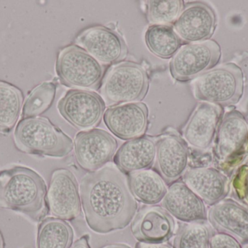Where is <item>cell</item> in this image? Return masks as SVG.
<instances>
[{"mask_svg":"<svg viewBox=\"0 0 248 248\" xmlns=\"http://www.w3.org/2000/svg\"><path fill=\"white\" fill-rule=\"evenodd\" d=\"M81 205L87 225L97 234H108L129 225L137 213V200L125 173L109 165L89 173L80 183Z\"/></svg>","mask_w":248,"mask_h":248,"instance_id":"1","label":"cell"},{"mask_svg":"<svg viewBox=\"0 0 248 248\" xmlns=\"http://www.w3.org/2000/svg\"><path fill=\"white\" fill-rule=\"evenodd\" d=\"M46 201L49 211L55 218L70 221L80 216L82 205L79 186L72 172L61 168L52 173Z\"/></svg>","mask_w":248,"mask_h":248,"instance_id":"10","label":"cell"},{"mask_svg":"<svg viewBox=\"0 0 248 248\" xmlns=\"http://www.w3.org/2000/svg\"><path fill=\"white\" fill-rule=\"evenodd\" d=\"M135 248H173V247L167 243L149 244V243H138L136 245Z\"/></svg>","mask_w":248,"mask_h":248,"instance_id":"31","label":"cell"},{"mask_svg":"<svg viewBox=\"0 0 248 248\" xmlns=\"http://www.w3.org/2000/svg\"><path fill=\"white\" fill-rule=\"evenodd\" d=\"M243 248H248V243H247V244H245L244 246H243Z\"/></svg>","mask_w":248,"mask_h":248,"instance_id":"35","label":"cell"},{"mask_svg":"<svg viewBox=\"0 0 248 248\" xmlns=\"http://www.w3.org/2000/svg\"><path fill=\"white\" fill-rule=\"evenodd\" d=\"M216 137V157L224 163L240 151L247 141V119L238 111L227 112L218 125Z\"/></svg>","mask_w":248,"mask_h":248,"instance_id":"20","label":"cell"},{"mask_svg":"<svg viewBox=\"0 0 248 248\" xmlns=\"http://www.w3.org/2000/svg\"><path fill=\"white\" fill-rule=\"evenodd\" d=\"M148 107L140 102L111 106L103 115L109 131L125 141L142 136L148 126Z\"/></svg>","mask_w":248,"mask_h":248,"instance_id":"16","label":"cell"},{"mask_svg":"<svg viewBox=\"0 0 248 248\" xmlns=\"http://www.w3.org/2000/svg\"><path fill=\"white\" fill-rule=\"evenodd\" d=\"M221 47L214 40L189 43L182 46L170 61L172 77L179 82L198 78L214 68L221 59Z\"/></svg>","mask_w":248,"mask_h":248,"instance_id":"7","label":"cell"},{"mask_svg":"<svg viewBox=\"0 0 248 248\" xmlns=\"http://www.w3.org/2000/svg\"><path fill=\"white\" fill-rule=\"evenodd\" d=\"M103 248H131L129 246L125 244H122V243H115V244H110L108 246H105Z\"/></svg>","mask_w":248,"mask_h":248,"instance_id":"32","label":"cell"},{"mask_svg":"<svg viewBox=\"0 0 248 248\" xmlns=\"http://www.w3.org/2000/svg\"><path fill=\"white\" fill-rule=\"evenodd\" d=\"M117 147V141L111 134L94 128L77 134L74 155L81 168L93 173L104 167L114 157Z\"/></svg>","mask_w":248,"mask_h":248,"instance_id":"9","label":"cell"},{"mask_svg":"<svg viewBox=\"0 0 248 248\" xmlns=\"http://www.w3.org/2000/svg\"><path fill=\"white\" fill-rule=\"evenodd\" d=\"M75 42L97 61L106 65L123 61L128 54L123 36L106 26H93L86 29L76 38Z\"/></svg>","mask_w":248,"mask_h":248,"instance_id":"12","label":"cell"},{"mask_svg":"<svg viewBox=\"0 0 248 248\" xmlns=\"http://www.w3.org/2000/svg\"><path fill=\"white\" fill-rule=\"evenodd\" d=\"M208 220L218 232L232 236L242 245L248 243V210L236 201L224 199L211 206Z\"/></svg>","mask_w":248,"mask_h":248,"instance_id":"18","label":"cell"},{"mask_svg":"<svg viewBox=\"0 0 248 248\" xmlns=\"http://www.w3.org/2000/svg\"><path fill=\"white\" fill-rule=\"evenodd\" d=\"M46 193L45 181L31 169L15 166L0 172V208L41 221L49 211Z\"/></svg>","mask_w":248,"mask_h":248,"instance_id":"2","label":"cell"},{"mask_svg":"<svg viewBox=\"0 0 248 248\" xmlns=\"http://www.w3.org/2000/svg\"><path fill=\"white\" fill-rule=\"evenodd\" d=\"M211 232L202 223L180 224L173 240V248H210Z\"/></svg>","mask_w":248,"mask_h":248,"instance_id":"27","label":"cell"},{"mask_svg":"<svg viewBox=\"0 0 248 248\" xmlns=\"http://www.w3.org/2000/svg\"><path fill=\"white\" fill-rule=\"evenodd\" d=\"M161 202L163 208L182 222L202 223L208 220L205 204L184 182L172 183Z\"/></svg>","mask_w":248,"mask_h":248,"instance_id":"17","label":"cell"},{"mask_svg":"<svg viewBox=\"0 0 248 248\" xmlns=\"http://www.w3.org/2000/svg\"><path fill=\"white\" fill-rule=\"evenodd\" d=\"M155 165L166 184L183 176L189 166V149L184 138L170 129L155 141Z\"/></svg>","mask_w":248,"mask_h":248,"instance_id":"11","label":"cell"},{"mask_svg":"<svg viewBox=\"0 0 248 248\" xmlns=\"http://www.w3.org/2000/svg\"><path fill=\"white\" fill-rule=\"evenodd\" d=\"M210 248H243L235 238L224 233H216L210 239Z\"/></svg>","mask_w":248,"mask_h":248,"instance_id":"29","label":"cell"},{"mask_svg":"<svg viewBox=\"0 0 248 248\" xmlns=\"http://www.w3.org/2000/svg\"><path fill=\"white\" fill-rule=\"evenodd\" d=\"M155 141L149 136L129 140L121 146L113 157L116 167L124 173L149 170L155 160Z\"/></svg>","mask_w":248,"mask_h":248,"instance_id":"21","label":"cell"},{"mask_svg":"<svg viewBox=\"0 0 248 248\" xmlns=\"http://www.w3.org/2000/svg\"><path fill=\"white\" fill-rule=\"evenodd\" d=\"M56 72L61 83L66 87L98 90L104 67L82 48L71 45L60 50Z\"/></svg>","mask_w":248,"mask_h":248,"instance_id":"6","label":"cell"},{"mask_svg":"<svg viewBox=\"0 0 248 248\" xmlns=\"http://www.w3.org/2000/svg\"><path fill=\"white\" fill-rule=\"evenodd\" d=\"M23 105V93L13 84L0 81V130L8 131L16 125Z\"/></svg>","mask_w":248,"mask_h":248,"instance_id":"25","label":"cell"},{"mask_svg":"<svg viewBox=\"0 0 248 248\" xmlns=\"http://www.w3.org/2000/svg\"><path fill=\"white\" fill-rule=\"evenodd\" d=\"M245 189H246V195L248 198V173L246 175V180H245Z\"/></svg>","mask_w":248,"mask_h":248,"instance_id":"33","label":"cell"},{"mask_svg":"<svg viewBox=\"0 0 248 248\" xmlns=\"http://www.w3.org/2000/svg\"><path fill=\"white\" fill-rule=\"evenodd\" d=\"M0 248H4V239H3L1 231H0Z\"/></svg>","mask_w":248,"mask_h":248,"instance_id":"34","label":"cell"},{"mask_svg":"<svg viewBox=\"0 0 248 248\" xmlns=\"http://www.w3.org/2000/svg\"><path fill=\"white\" fill-rule=\"evenodd\" d=\"M58 109L61 116L74 128L89 131L101 122L106 102L95 92L72 89L60 99Z\"/></svg>","mask_w":248,"mask_h":248,"instance_id":"8","label":"cell"},{"mask_svg":"<svg viewBox=\"0 0 248 248\" xmlns=\"http://www.w3.org/2000/svg\"><path fill=\"white\" fill-rule=\"evenodd\" d=\"M217 26L214 9L203 2L189 3L185 6L173 24L182 40L189 43L209 40Z\"/></svg>","mask_w":248,"mask_h":248,"instance_id":"15","label":"cell"},{"mask_svg":"<svg viewBox=\"0 0 248 248\" xmlns=\"http://www.w3.org/2000/svg\"><path fill=\"white\" fill-rule=\"evenodd\" d=\"M74 237V230L66 221L46 218L38 229L36 248H71Z\"/></svg>","mask_w":248,"mask_h":248,"instance_id":"23","label":"cell"},{"mask_svg":"<svg viewBox=\"0 0 248 248\" xmlns=\"http://www.w3.org/2000/svg\"><path fill=\"white\" fill-rule=\"evenodd\" d=\"M56 90L55 81L45 82L35 87L23 103L22 119L36 117L46 112L55 100Z\"/></svg>","mask_w":248,"mask_h":248,"instance_id":"26","label":"cell"},{"mask_svg":"<svg viewBox=\"0 0 248 248\" xmlns=\"http://www.w3.org/2000/svg\"><path fill=\"white\" fill-rule=\"evenodd\" d=\"M244 88V73L234 63L215 67L192 83V90L197 100L221 106L238 103Z\"/></svg>","mask_w":248,"mask_h":248,"instance_id":"4","label":"cell"},{"mask_svg":"<svg viewBox=\"0 0 248 248\" xmlns=\"http://www.w3.org/2000/svg\"><path fill=\"white\" fill-rule=\"evenodd\" d=\"M127 180L134 199L144 205L158 204L168 191L163 178L157 172L150 169L129 173Z\"/></svg>","mask_w":248,"mask_h":248,"instance_id":"22","label":"cell"},{"mask_svg":"<svg viewBox=\"0 0 248 248\" xmlns=\"http://www.w3.org/2000/svg\"><path fill=\"white\" fill-rule=\"evenodd\" d=\"M176 224L173 217L159 206H146L134 215L131 231L139 243H166L174 234Z\"/></svg>","mask_w":248,"mask_h":248,"instance_id":"14","label":"cell"},{"mask_svg":"<svg viewBox=\"0 0 248 248\" xmlns=\"http://www.w3.org/2000/svg\"><path fill=\"white\" fill-rule=\"evenodd\" d=\"M144 39L150 52L163 59L173 58L182 48V39L170 25H151Z\"/></svg>","mask_w":248,"mask_h":248,"instance_id":"24","label":"cell"},{"mask_svg":"<svg viewBox=\"0 0 248 248\" xmlns=\"http://www.w3.org/2000/svg\"><path fill=\"white\" fill-rule=\"evenodd\" d=\"M150 79L144 67L133 61L113 66L106 73L100 93L108 106L140 101L148 93Z\"/></svg>","mask_w":248,"mask_h":248,"instance_id":"5","label":"cell"},{"mask_svg":"<svg viewBox=\"0 0 248 248\" xmlns=\"http://www.w3.org/2000/svg\"><path fill=\"white\" fill-rule=\"evenodd\" d=\"M184 1H148L147 18L153 25H169L176 21L183 10Z\"/></svg>","mask_w":248,"mask_h":248,"instance_id":"28","label":"cell"},{"mask_svg":"<svg viewBox=\"0 0 248 248\" xmlns=\"http://www.w3.org/2000/svg\"><path fill=\"white\" fill-rule=\"evenodd\" d=\"M89 240H90V236L88 234L82 236L72 245L71 248H91Z\"/></svg>","mask_w":248,"mask_h":248,"instance_id":"30","label":"cell"},{"mask_svg":"<svg viewBox=\"0 0 248 248\" xmlns=\"http://www.w3.org/2000/svg\"><path fill=\"white\" fill-rule=\"evenodd\" d=\"M222 113L221 106L200 103L182 130L187 145L197 151H208L214 144Z\"/></svg>","mask_w":248,"mask_h":248,"instance_id":"13","label":"cell"},{"mask_svg":"<svg viewBox=\"0 0 248 248\" xmlns=\"http://www.w3.org/2000/svg\"><path fill=\"white\" fill-rule=\"evenodd\" d=\"M184 183L209 206L224 199L229 192L227 176L212 167H193L182 176Z\"/></svg>","mask_w":248,"mask_h":248,"instance_id":"19","label":"cell"},{"mask_svg":"<svg viewBox=\"0 0 248 248\" xmlns=\"http://www.w3.org/2000/svg\"><path fill=\"white\" fill-rule=\"evenodd\" d=\"M17 149L26 154L62 158L74 149V141L46 117L26 118L14 132Z\"/></svg>","mask_w":248,"mask_h":248,"instance_id":"3","label":"cell"}]
</instances>
